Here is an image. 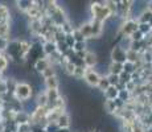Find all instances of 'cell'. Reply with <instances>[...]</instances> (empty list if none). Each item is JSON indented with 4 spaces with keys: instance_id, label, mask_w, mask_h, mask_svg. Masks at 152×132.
<instances>
[{
    "instance_id": "7402d4cb",
    "label": "cell",
    "mask_w": 152,
    "mask_h": 132,
    "mask_svg": "<svg viewBox=\"0 0 152 132\" xmlns=\"http://www.w3.org/2000/svg\"><path fill=\"white\" fill-rule=\"evenodd\" d=\"M103 107H104V111H107L109 114H113V112H115L118 108H116V106L115 103H114V101H104V104H103Z\"/></svg>"
},
{
    "instance_id": "f35d334b",
    "label": "cell",
    "mask_w": 152,
    "mask_h": 132,
    "mask_svg": "<svg viewBox=\"0 0 152 132\" xmlns=\"http://www.w3.org/2000/svg\"><path fill=\"white\" fill-rule=\"evenodd\" d=\"M57 132H72V131H70V128H60Z\"/></svg>"
},
{
    "instance_id": "2e32d148",
    "label": "cell",
    "mask_w": 152,
    "mask_h": 132,
    "mask_svg": "<svg viewBox=\"0 0 152 132\" xmlns=\"http://www.w3.org/2000/svg\"><path fill=\"white\" fill-rule=\"evenodd\" d=\"M44 83H45V86H46V89H54V90H57L58 89V78H57V75H54V77H50V78H48V79H44Z\"/></svg>"
},
{
    "instance_id": "8d00e7d4",
    "label": "cell",
    "mask_w": 152,
    "mask_h": 132,
    "mask_svg": "<svg viewBox=\"0 0 152 132\" xmlns=\"http://www.w3.org/2000/svg\"><path fill=\"white\" fill-rule=\"evenodd\" d=\"M135 87H136V83H134L132 81H131V82H128L127 85H124V89L127 90L128 93H131V91H132L134 89H135Z\"/></svg>"
},
{
    "instance_id": "44dd1931",
    "label": "cell",
    "mask_w": 152,
    "mask_h": 132,
    "mask_svg": "<svg viewBox=\"0 0 152 132\" xmlns=\"http://www.w3.org/2000/svg\"><path fill=\"white\" fill-rule=\"evenodd\" d=\"M123 71L127 74H134L136 71V63H132L130 61H126L123 63Z\"/></svg>"
},
{
    "instance_id": "8992f818",
    "label": "cell",
    "mask_w": 152,
    "mask_h": 132,
    "mask_svg": "<svg viewBox=\"0 0 152 132\" xmlns=\"http://www.w3.org/2000/svg\"><path fill=\"white\" fill-rule=\"evenodd\" d=\"M102 75L99 74L97 70H86V74H85V82H86L89 86H93V87H97L99 81H101Z\"/></svg>"
},
{
    "instance_id": "9a60e30c",
    "label": "cell",
    "mask_w": 152,
    "mask_h": 132,
    "mask_svg": "<svg viewBox=\"0 0 152 132\" xmlns=\"http://www.w3.org/2000/svg\"><path fill=\"white\" fill-rule=\"evenodd\" d=\"M109 73L111 74H122L123 73V63H118V62H111L109 65Z\"/></svg>"
},
{
    "instance_id": "d6986e66",
    "label": "cell",
    "mask_w": 152,
    "mask_h": 132,
    "mask_svg": "<svg viewBox=\"0 0 152 132\" xmlns=\"http://www.w3.org/2000/svg\"><path fill=\"white\" fill-rule=\"evenodd\" d=\"M151 19H152V12L147 9V11H144V12L139 16L138 23H139V24H150Z\"/></svg>"
},
{
    "instance_id": "277c9868",
    "label": "cell",
    "mask_w": 152,
    "mask_h": 132,
    "mask_svg": "<svg viewBox=\"0 0 152 132\" xmlns=\"http://www.w3.org/2000/svg\"><path fill=\"white\" fill-rule=\"evenodd\" d=\"M138 25H139V23H138V21H135V20H131V19L126 20L123 24H122V26H121L122 36H127V37H130L131 34L134 33V32L138 31Z\"/></svg>"
},
{
    "instance_id": "484cf974",
    "label": "cell",
    "mask_w": 152,
    "mask_h": 132,
    "mask_svg": "<svg viewBox=\"0 0 152 132\" xmlns=\"http://www.w3.org/2000/svg\"><path fill=\"white\" fill-rule=\"evenodd\" d=\"M72 36H73V39L75 40V42H83V41H86V39L82 36V33H81L78 29H73Z\"/></svg>"
},
{
    "instance_id": "f546056e",
    "label": "cell",
    "mask_w": 152,
    "mask_h": 132,
    "mask_svg": "<svg viewBox=\"0 0 152 132\" xmlns=\"http://www.w3.org/2000/svg\"><path fill=\"white\" fill-rule=\"evenodd\" d=\"M60 128H58L57 123H46L45 128H44V131L45 132H57Z\"/></svg>"
},
{
    "instance_id": "ffe728a7",
    "label": "cell",
    "mask_w": 152,
    "mask_h": 132,
    "mask_svg": "<svg viewBox=\"0 0 152 132\" xmlns=\"http://www.w3.org/2000/svg\"><path fill=\"white\" fill-rule=\"evenodd\" d=\"M85 74H86V67L85 66H75L74 71H73V78L75 79H83Z\"/></svg>"
},
{
    "instance_id": "e0dca14e",
    "label": "cell",
    "mask_w": 152,
    "mask_h": 132,
    "mask_svg": "<svg viewBox=\"0 0 152 132\" xmlns=\"http://www.w3.org/2000/svg\"><path fill=\"white\" fill-rule=\"evenodd\" d=\"M36 104H37V107H40V108H45L46 106H48V98H46L45 91L39 93V95H37V98H36Z\"/></svg>"
},
{
    "instance_id": "6da1fadb",
    "label": "cell",
    "mask_w": 152,
    "mask_h": 132,
    "mask_svg": "<svg viewBox=\"0 0 152 132\" xmlns=\"http://www.w3.org/2000/svg\"><path fill=\"white\" fill-rule=\"evenodd\" d=\"M91 8V16H93V20L95 21H101V23H106L107 20L111 17V13L110 9L107 8L106 5V1H97V3H93L90 5Z\"/></svg>"
},
{
    "instance_id": "60d3db41",
    "label": "cell",
    "mask_w": 152,
    "mask_h": 132,
    "mask_svg": "<svg viewBox=\"0 0 152 132\" xmlns=\"http://www.w3.org/2000/svg\"><path fill=\"white\" fill-rule=\"evenodd\" d=\"M93 132H99V131H93Z\"/></svg>"
},
{
    "instance_id": "ac0fdd59",
    "label": "cell",
    "mask_w": 152,
    "mask_h": 132,
    "mask_svg": "<svg viewBox=\"0 0 152 132\" xmlns=\"http://www.w3.org/2000/svg\"><path fill=\"white\" fill-rule=\"evenodd\" d=\"M10 19V11L5 5H0V24H7Z\"/></svg>"
},
{
    "instance_id": "74e56055",
    "label": "cell",
    "mask_w": 152,
    "mask_h": 132,
    "mask_svg": "<svg viewBox=\"0 0 152 132\" xmlns=\"http://www.w3.org/2000/svg\"><path fill=\"white\" fill-rule=\"evenodd\" d=\"M7 66H8L7 60H5L4 57H1V55H0V70H5V69H7Z\"/></svg>"
},
{
    "instance_id": "7a4b0ae2",
    "label": "cell",
    "mask_w": 152,
    "mask_h": 132,
    "mask_svg": "<svg viewBox=\"0 0 152 132\" xmlns=\"http://www.w3.org/2000/svg\"><path fill=\"white\" fill-rule=\"evenodd\" d=\"M32 86L29 83H25V82H17L16 87H15V96L16 99H19L20 102H25L28 99L32 98Z\"/></svg>"
},
{
    "instance_id": "4fadbf2b",
    "label": "cell",
    "mask_w": 152,
    "mask_h": 132,
    "mask_svg": "<svg viewBox=\"0 0 152 132\" xmlns=\"http://www.w3.org/2000/svg\"><path fill=\"white\" fill-rule=\"evenodd\" d=\"M77 29L82 33V36L85 39H91V24H90V23H83V24H81V26Z\"/></svg>"
},
{
    "instance_id": "836d02e7",
    "label": "cell",
    "mask_w": 152,
    "mask_h": 132,
    "mask_svg": "<svg viewBox=\"0 0 152 132\" xmlns=\"http://www.w3.org/2000/svg\"><path fill=\"white\" fill-rule=\"evenodd\" d=\"M118 98L121 99V101H123L124 103H126V101H128V98H130V93H128L126 89L119 90V95H118Z\"/></svg>"
},
{
    "instance_id": "7c38bea8",
    "label": "cell",
    "mask_w": 152,
    "mask_h": 132,
    "mask_svg": "<svg viewBox=\"0 0 152 132\" xmlns=\"http://www.w3.org/2000/svg\"><path fill=\"white\" fill-rule=\"evenodd\" d=\"M15 122L17 123V124H29V115L27 112H24V111H19V112L16 114V116H15Z\"/></svg>"
},
{
    "instance_id": "d6a6232c",
    "label": "cell",
    "mask_w": 152,
    "mask_h": 132,
    "mask_svg": "<svg viewBox=\"0 0 152 132\" xmlns=\"http://www.w3.org/2000/svg\"><path fill=\"white\" fill-rule=\"evenodd\" d=\"M151 28L152 26L150 24H139L138 25V31L140 32V33H143V34H147L148 32L151 31Z\"/></svg>"
},
{
    "instance_id": "5b68a950",
    "label": "cell",
    "mask_w": 152,
    "mask_h": 132,
    "mask_svg": "<svg viewBox=\"0 0 152 132\" xmlns=\"http://www.w3.org/2000/svg\"><path fill=\"white\" fill-rule=\"evenodd\" d=\"M82 61H83V66L86 67V69L87 67H94V66H97L98 62H99L98 54L95 52H93V50H86L85 52V55H83Z\"/></svg>"
},
{
    "instance_id": "ba28073f",
    "label": "cell",
    "mask_w": 152,
    "mask_h": 132,
    "mask_svg": "<svg viewBox=\"0 0 152 132\" xmlns=\"http://www.w3.org/2000/svg\"><path fill=\"white\" fill-rule=\"evenodd\" d=\"M49 66H50V61L46 58H37L34 62V69L37 73H44Z\"/></svg>"
},
{
    "instance_id": "d590c367",
    "label": "cell",
    "mask_w": 152,
    "mask_h": 132,
    "mask_svg": "<svg viewBox=\"0 0 152 132\" xmlns=\"http://www.w3.org/2000/svg\"><path fill=\"white\" fill-rule=\"evenodd\" d=\"M17 132H31V127H29V124H20L17 128Z\"/></svg>"
},
{
    "instance_id": "52a82bcc",
    "label": "cell",
    "mask_w": 152,
    "mask_h": 132,
    "mask_svg": "<svg viewBox=\"0 0 152 132\" xmlns=\"http://www.w3.org/2000/svg\"><path fill=\"white\" fill-rule=\"evenodd\" d=\"M90 24H91V39H98V37H101L102 33H103V29H104V23L93 20Z\"/></svg>"
},
{
    "instance_id": "83f0119b",
    "label": "cell",
    "mask_w": 152,
    "mask_h": 132,
    "mask_svg": "<svg viewBox=\"0 0 152 132\" xmlns=\"http://www.w3.org/2000/svg\"><path fill=\"white\" fill-rule=\"evenodd\" d=\"M128 82H131V74H127V73H122V74H119V83L121 85H127Z\"/></svg>"
},
{
    "instance_id": "3957f363",
    "label": "cell",
    "mask_w": 152,
    "mask_h": 132,
    "mask_svg": "<svg viewBox=\"0 0 152 132\" xmlns=\"http://www.w3.org/2000/svg\"><path fill=\"white\" fill-rule=\"evenodd\" d=\"M110 57L113 62H118V63H124L127 61V52L123 50L122 48H119L118 45H115L110 52Z\"/></svg>"
},
{
    "instance_id": "f1b7e54d",
    "label": "cell",
    "mask_w": 152,
    "mask_h": 132,
    "mask_svg": "<svg viewBox=\"0 0 152 132\" xmlns=\"http://www.w3.org/2000/svg\"><path fill=\"white\" fill-rule=\"evenodd\" d=\"M41 75H42L44 79H48V78H50V77H54V75H56V71H54L53 66H49L48 69L45 70V71L41 73Z\"/></svg>"
},
{
    "instance_id": "9c48e42d",
    "label": "cell",
    "mask_w": 152,
    "mask_h": 132,
    "mask_svg": "<svg viewBox=\"0 0 152 132\" xmlns=\"http://www.w3.org/2000/svg\"><path fill=\"white\" fill-rule=\"evenodd\" d=\"M57 125H58V128H69L70 127V124H72V122H70V116H69V114H66V112H62L60 116H58V119H57Z\"/></svg>"
},
{
    "instance_id": "d4e9b609",
    "label": "cell",
    "mask_w": 152,
    "mask_h": 132,
    "mask_svg": "<svg viewBox=\"0 0 152 132\" xmlns=\"http://www.w3.org/2000/svg\"><path fill=\"white\" fill-rule=\"evenodd\" d=\"M86 46H87L86 41H83V42H75V44H74V46H73V50H74L75 53H80V52H86V50H87V49H86Z\"/></svg>"
},
{
    "instance_id": "ab89813d",
    "label": "cell",
    "mask_w": 152,
    "mask_h": 132,
    "mask_svg": "<svg viewBox=\"0 0 152 132\" xmlns=\"http://www.w3.org/2000/svg\"><path fill=\"white\" fill-rule=\"evenodd\" d=\"M148 4H150V5H148V11H151V12H152V3H148Z\"/></svg>"
},
{
    "instance_id": "8fae6325",
    "label": "cell",
    "mask_w": 152,
    "mask_h": 132,
    "mask_svg": "<svg viewBox=\"0 0 152 132\" xmlns=\"http://www.w3.org/2000/svg\"><path fill=\"white\" fill-rule=\"evenodd\" d=\"M103 94H104V98H106L107 101H114V99L118 98L119 90H118V87H115V86H110Z\"/></svg>"
},
{
    "instance_id": "e575fe53",
    "label": "cell",
    "mask_w": 152,
    "mask_h": 132,
    "mask_svg": "<svg viewBox=\"0 0 152 132\" xmlns=\"http://www.w3.org/2000/svg\"><path fill=\"white\" fill-rule=\"evenodd\" d=\"M8 40L5 37H0V50H5L8 48Z\"/></svg>"
},
{
    "instance_id": "4dcf8cb0",
    "label": "cell",
    "mask_w": 152,
    "mask_h": 132,
    "mask_svg": "<svg viewBox=\"0 0 152 132\" xmlns=\"http://www.w3.org/2000/svg\"><path fill=\"white\" fill-rule=\"evenodd\" d=\"M65 44L68 45V48L69 49H73V46H74V44H75V40L73 39V36H72V33L70 34H65Z\"/></svg>"
},
{
    "instance_id": "4316f807",
    "label": "cell",
    "mask_w": 152,
    "mask_h": 132,
    "mask_svg": "<svg viewBox=\"0 0 152 132\" xmlns=\"http://www.w3.org/2000/svg\"><path fill=\"white\" fill-rule=\"evenodd\" d=\"M130 39H131V41H134V42H142V41L144 40V34L140 33L139 31H136V32H134V33L131 34Z\"/></svg>"
},
{
    "instance_id": "1f68e13d",
    "label": "cell",
    "mask_w": 152,
    "mask_h": 132,
    "mask_svg": "<svg viewBox=\"0 0 152 132\" xmlns=\"http://www.w3.org/2000/svg\"><path fill=\"white\" fill-rule=\"evenodd\" d=\"M64 67H65V70L69 73V74H73V71H74V69H75V65L72 62V61L66 60L65 63H64Z\"/></svg>"
},
{
    "instance_id": "603a6c76",
    "label": "cell",
    "mask_w": 152,
    "mask_h": 132,
    "mask_svg": "<svg viewBox=\"0 0 152 132\" xmlns=\"http://www.w3.org/2000/svg\"><path fill=\"white\" fill-rule=\"evenodd\" d=\"M109 87H110V83H109V81H107V78L106 77H102L101 81H99V83H98V86H97V89L99 90V91L104 93L107 89H109Z\"/></svg>"
},
{
    "instance_id": "30bf717a",
    "label": "cell",
    "mask_w": 152,
    "mask_h": 132,
    "mask_svg": "<svg viewBox=\"0 0 152 132\" xmlns=\"http://www.w3.org/2000/svg\"><path fill=\"white\" fill-rule=\"evenodd\" d=\"M42 52L46 55H53L54 53H57V48H56V42L54 41H46L42 45Z\"/></svg>"
},
{
    "instance_id": "cb8c5ba5",
    "label": "cell",
    "mask_w": 152,
    "mask_h": 132,
    "mask_svg": "<svg viewBox=\"0 0 152 132\" xmlns=\"http://www.w3.org/2000/svg\"><path fill=\"white\" fill-rule=\"evenodd\" d=\"M106 78H107V81H109V83H110V86H118L119 85V75H116V74H111V73H109V74L106 75Z\"/></svg>"
},
{
    "instance_id": "5bb4252c",
    "label": "cell",
    "mask_w": 152,
    "mask_h": 132,
    "mask_svg": "<svg viewBox=\"0 0 152 132\" xmlns=\"http://www.w3.org/2000/svg\"><path fill=\"white\" fill-rule=\"evenodd\" d=\"M16 4H17V8H19L20 11L27 12V11H29L32 7H33L34 1H31V0H20V1H16Z\"/></svg>"
}]
</instances>
